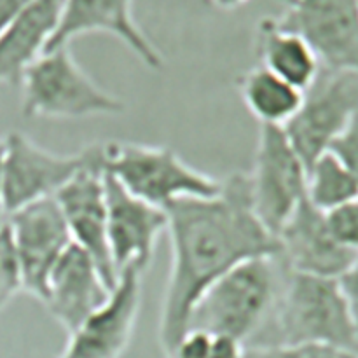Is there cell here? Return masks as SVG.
I'll list each match as a JSON object with an SVG mask.
<instances>
[{"label": "cell", "mask_w": 358, "mask_h": 358, "mask_svg": "<svg viewBox=\"0 0 358 358\" xmlns=\"http://www.w3.org/2000/svg\"><path fill=\"white\" fill-rule=\"evenodd\" d=\"M171 268L159 318L164 357L187 332L189 317L206 289L234 266L278 257L282 245L255 215L248 175L233 173L212 198H185L166 208Z\"/></svg>", "instance_id": "obj_1"}, {"label": "cell", "mask_w": 358, "mask_h": 358, "mask_svg": "<svg viewBox=\"0 0 358 358\" xmlns=\"http://www.w3.org/2000/svg\"><path fill=\"white\" fill-rule=\"evenodd\" d=\"M261 345H329L357 352V325L338 280L289 269L275 310L247 346Z\"/></svg>", "instance_id": "obj_2"}, {"label": "cell", "mask_w": 358, "mask_h": 358, "mask_svg": "<svg viewBox=\"0 0 358 358\" xmlns=\"http://www.w3.org/2000/svg\"><path fill=\"white\" fill-rule=\"evenodd\" d=\"M287 273L289 268L280 255L234 266L203 292L192 308L187 331H205L250 345L275 310Z\"/></svg>", "instance_id": "obj_3"}, {"label": "cell", "mask_w": 358, "mask_h": 358, "mask_svg": "<svg viewBox=\"0 0 358 358\" xmlns=\"http://www.w3.org/2000/svg\"><path fill=\"white\" fill-rule=\"evenodd\" d=\"M24 117L86 119L119 115L124 101L94 83L76 62L70 45L44 51L20 80Z\"/></svg>", "instance_id": "obj_4"}, {"label": "cell", "mask_w": 358, "mask_h": 358, "mask_svg": "<svg viewBox=\"0 0 358 358\" xmlns=\"http://www.w3.org/2000/svg\"><path fill=\"white\" fill-rule=\"evenodd\" d=\"M105 171L149 205L166 210L185 198H212L222 180L189 166L175 150L143 143H105Z\"/></svg>", "instance_id": "obj_5"}, {"label": "cell", "mask_w": 358, "mask_h": 358, "mask_svg": "<svg viewBox=\"0 0 358 358\" xmlns=\"http://www.w3.org/2000/svg\"><path fill=\"white\" fill-rule=\"evenodd\" d=\"M308 168L280 126L261 124L254 170L248 175L250 201L262 226L278 236L306 198Z\"/></svg>", "instance_id": "obj_6"}, {"label": "cell", "mask_w": 358, "mask_h": 358, "mask_svg": "<svg viewBox=\"0 0 358 358\" xmlns=\"http://www.w3.org/2000/svg\"><path fill=\"white\" fill-rule=\"evenodd\" d=\"M6 140L3 156V208L6 215L38 201L52 198L80 170L105 157V145L94 143L80 152L59 156L45 150L20 131ZM7 219V217H6Z\"/></svg>", "instance_id": "obj_7"}, {"label": "cell", "mask_w": 358, "mask_h": 358, "mask_svg": "<svg viewBox=\"0 0 358 358\" xmlns=\"http://www.w3.org/2000/svg\"><path fill=\"white\" fill-rule=\"evenodd\" d=\"M358 112V73L322 70L304 91L297 114L283 126L287 138L310 168L345 131Z\"/></svg>", "instance_id": "obj_8"}, {"label": "cell", "mask_w": 358, "mask_h": 358, "mask_svg": "<svg viewBox=\"0 0 358 358\" xmlns=\"http://www.w3.org/2000/svg\"><path fill=\"white\" fill-rule=\"evenodd\" d=\"M278 24L301 35L327 72L358 73L357 0H282Z\"/></svg>", "instance_id": "obj_9"}, {"label": "cell", "mask_w": 358, "mask_h": 358, "mask_svg": "<svg viewBox=\"0 0 358 358\" xmlns=\"http://www.w3.org/2000/svg\"><path fill=\"white\" fill-rule=\"evenodd\" d=\"M23 278V290L41 303L56 262L73 243L56 198L38 199L6 219Z\"/></svg>", "instance_id": "obj_10"}, {"label": "cell", "mask_w": 358, "mask_h": 358, "mask_svg": "<svg viewBox=\"0 0 358 358\" xmlns=\"http://www.w3.org/2000/svg\"><path fill=\"white\" fill-rule=\"evenodd\" d=\"M107 189V238L115 275L126 269L145 271L157 243L168 229L166 210L149 205L126 191L105 171Z\"/></svg>", "instance_id": "obj_11"}, {"label": "cell", "mask_w": 358, "mask_h": 358, "mask_svg": "<svg viewBox=\"0 0 358 358\" xmlns=\"http://www.w3.org/2000/svg\"><path fill=\"white\" fill-rule=\"evenodd\" d=\"M142 275L126 269L108 299L69 334L58 358H121L131 343L142 308Z\"/></svg>", "instance_id": "obj_12"}, {"label": "cell", "mask_w": 358, "mask_h": 358, "mask_svg": "<svg viewBox=\"0 0 358 358\" xmlns=\"http://www.w3.org/2000/svg\"><path fill=\"white\" fill-rule=\"evenodd\" d=\"M56 201L65 217L70 238L83 248L110 289L117 282L107 238V189L105 157L80 170L58 192Z\"/></svg>", "instance_id": "obj_13"}, {"label": "cell", "mask_w": 358, "mask_h": 358, "mask_svg": "<svg viewBox=\"0 0 358 358\" xmlns=\"http://www.w3.org/2000/svg\"><path fill=\"white\" fill-rule=\"evenodd\" d=\"M135 0H65L58 28L44 51L70 45L79 35L101 31L117 37L147 69L163 70L164 59L133 16Z\"/></svg>", "instance_id": "obj_14"}, {"label": "cell", "mask_w": 358, "mask_h": 358, "mask_svg": "<svg viewBox=\"0 0 358 358\" xmlns=\"http://www.w3.org/2000/svg\"><path fill=\"white\" fill-rule=\"evenodd\" d=\"M283 262L294 273L338 280L350 268L358 252L343 247L332 234L327 213L301 201L278 233Z\"/></svg>", "instance_id": "obj_15"}, {"label": "cell", "mask_w": 358, "mask_h": 358, "mask_svg": "<svg viewBox=\"0 0 358 358\" xmlns=\"http://www.w3.org/2000/svg\"><path fill=\"white\" fill-rule=\"evenodd\" d=\"M110 292L93 259L72 243L49 275L42 304L70 334L108 299Z\"/></svg>", "instance_id": "obj_16"}, {"label": "cell", "mask_w": 358, "mask_h": 358, "mask_svg": "<svg viewBox=\"0 0 358 358\" xmlns=\"http://www.w3.org/2000/svg\"><path fill=\"white\" fill-rule=\"evenodd\" d=\"M65 0H34L0 31V83L20 86L24 69L42 55L58 28Z\"/></svg>", "instance_id": "obj_17"}, {"label": "cell", "mask_w": 358, "mask_h": 358, "mask_svg": "<svg viewBox=\"0 0 358 358\" xmlns=\"http://www.w3.org/2000/svg\"><path fill=\"white\" fill-rule=\"evenodd\" d=\"M255 55L261 66L299 91H308L322 73L317 55L301 35L280 27L276 17L259 21Z\"/></svg>", "instance_id": "obj_18"}, {"label": "cell", "mask_w": 358, "mask_h": 358, "mask_svg": "<svg viewBox=\"0 0 358 358\" xmlns=\"http://www.w3.org/2000/svg\"><path fill=\"white\" fill-rule=\"evenodd\" d=\"M236 84L245 107L261 124L283 128L303 103V91L261 65L238 77Z\"/></svg>", "instance_id": "obj_19"}, {"label": "cell", "mask_w": 358, "mask_h": 358, "mask_svg": "<svg viewBox=\"0 0 358 358\" xmlns=\"http://www.w3.org/2000/svg\"><path fill=\"white\" fill-rule=\"evenodd\" d=\"M306 199L324 213L358 201V182L332 152H325L308 168Z\"/></svg>", "instance_id": "obj_20"}, {"label": "cell", "mask_w": 358, "mask_h": 358, "mask_svg": "<svg viewBox=\"0 0 358 358\" xmlns=\"http://www.w3.org/2000/svg\"><path fill=\"white\" fill-rule=\"evenodd\" d=\"M243 358H358L357 352L329 345L245 346Z\"/></svg>", "instance_id": "obj_21"}, {"label": "cell", "mask_w": 358, "mask_h": 358, "mask_svg": "<svg viewBox=\"0 0 358 358\" xmlns=\"http://www.w3.org/2000/svg\"><path fill=\"white\" fill-rule=\"evenodd\" d=\"M20 290H23L20 261L9 226L3 222L0 226V311L14 299Z\"/></svg>", "instance_id": "obj_22"}, {"label": "cell", "mask_w": 358, "mask_h": 358, "mask_svg": "<svg viewBox=\"0 0 358 358\" xmlns=\"http://www.w3.org/2000/svg\"><path fill=\"white\" fill-rule=\"evenodd\" d=\"M327 222L334 238L343 247L358 252V201L329 212Z\"/></svg>", "instance_id": "obj_23"}, {"label": "cell", "mask_w": 358, "mask_h": 358, "mask_svg": "<svg viewBox=\"0 0 358 358\" xmlns=\"http://www.w3.org/2000/svg\"><path fill=\"white\" fill-rule=\"evenodd\" d=\"M329 152L334 154L358 182V112L353 115L345 131L332 142Z\"/></svg>", "instance_id": "obj_24"}, {"label": "cell", "mask_w": 358, "mask_h": 358, "mask_svg": "<svg viewBox=\"0 0 358 358\" xmlns=\"http://www.w3.org/2000/svg\"><path fill=\"white\" fill-rule=\"evenodd\" d=\"M338 283L343 296H345L346 304H348L350 313H352L353 322H355L358 331V255L355 257V261L350 264V268L339 276Z\"/></svg>", "instance_id": "obj_25"}, {"label": "cell", "mask_w": 358, "mask_h": 358, "mask_svg": "<svg viewBox=\"0 0 358 358\" xmlns=\"http://www.w3.org/2000/svg\"><path fill=\"white\" fill-rule=\"evenodd\" d=\"M34 0H0V31Z\"/></svg>", "instance_id": "obj_26"}, {"label": "cell", "mask_w": 358, "mask_h": 358, "mask_svg": "<svg viewBox=\"0 0 358 358\" xmlns=\"http://www.w3.org/2000/svg\"><path fill=\"white\" fill-rule=\"evenodd\" d=\"M3 156H6V140L0 136V226L6 222V208H3Z\"/></svg>", "instance_id": "obj_27"}, {"label": "cell", "mask_w": 358, "mask_h": 358, "mask_svg": "<svg viewBox=\"0 0 358 358\" xmlns=\"http://www.w3.org/2000/svg\"><path fill=\"white\" fill-rule=\"evenodd\" d=\"M210 2L222 10H233L236 9V7L243 6V3L248 2V0H210Z\"/></svg>", "instance_id": "obj_28"}, {"label": "cell", "mask_w": 358, "mask_h": 358, "mask_svg": "<svg viewBox=\"0 0 358 358\" xmlns=\"http://www.w3.org/2000/svg\"><path fill=\"white\" fill-rule=\"evenodd\" d=\"M357 2H358V0H357Z\"/></svg>", "instance_id": "obj_29"}]
</instances>
